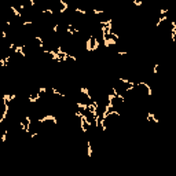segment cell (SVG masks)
Masks as SVG:
<instances>
[{
  "instance_id": "9a60e30c",
  "label": "cell",
  "mask_w": 176,
  "mask_h": 176,
  "mask_svg": "<svg viewBox=\"0 0 176 176\" xmlns=\"http://www.w3.org/2000/svg\"><path fill=\"white\" fill-rule=\"evenodd\" d=\"M87 153H88V157H92V146H91V142L87 143Z\"/></svg>"
},
{
  "instance_id": "30bf717a",
  "label": "cell",
  "mask_w": 176,
  "mask_h": 176,
  "mask_svg": "<svg viewBox=\"0 0 176 176\" xmlns=\"http://www.w3.org/2000/svg\"><path fill=\"white\" fill-rule=\"evenodd\" d=\"M11 13H13L17 18H21V17H22V13H21V11H19L18 8H15L14 6H11Z\"/></svg>"
},
{
  "instance_id": "ffe728a7",
  "label": "cell",
  "mask_w": 176,
  "mask_h": 176,
  "mask_svg": "<svg viewBox=\"0 0 176 176\" xmlns=\"http://www.w3.org/2000/svg\"><path fill=\"white\" fill-rule=\"evenodd\" d=\"M58 30H59V23H55V25L52 26V32L54 33H58Z\"/></svg>"
},
{
  "instance_id": "d4e9b609",
  "label": "cell",
  "mask_w": 176,
  "mask_h": 176,
  "mask_svg": "<svg viewBox=\"0 0 176 176\" xmlns=\"http://www.w3.org/2000/svg\"><path fill=\"white\" fill-rule=\"evenodd\" d=\"M94 14L95 15H100V14H103V11H100V10H98V8H94Z\"/></svg>"
},
{
  "instance_id": "3957f363",
  "label": "cell",
  "mask_w": 176,
  "mask_h": 176,
  "mask_svg": "<svg viewBox=\"0 0 176 176\" xmlns=\"http://www.w3.org/2000/svg\"><path fill=\"white\" fill-rule=\"evenodd\" d=\"M138 85H140V87H145V88H146V91H147V95H149V96H151V95H153V91H151V87L147 83H145V81H140V83H138V84H136V87H138Z\"/></svg>"
},
{
  "instance_id": "9c48e42d",
  "label": "cell",
  "mask_w": 176,
  "mask_h": 176,
  "mask_svg": "<svg viewBox=\"0 0 176 176\" xmlns=\"http://www.w3.org/2000/svg\"><path fill=\"white\" fill-rule=\"evenodd\" d=\"M92 37L94 36H88V40H87V43H85V48L88 52H91V50H92Z\"/></svg>"
},
{
  "instance_id": "8992f818",
  "label": "cell",
  "mask_w": 176,
  "mask_h": 176,
  "mask_svg": "<svg viewBox=\"0 0 176 176\" xmlns=\"http://www.w3.org/2000/svg\"><path fill=\"white\" fill-rule=\"evenodd\" d=\"M171 26H172V32H171V39L172 41L175 43L176 40V22H171Z\"/></svg>"
},
{
  "instance_id": "44dd1931",
  "label": "cell",
  "mask_w": 176,
  "mask_h": 176,
  "mask_svg": "<svg viewBox=\"0 0 176 176\" xmlns=\"http://www.w3.org/2000/svg\"><path fill=\"white\" fill-rule=\"evenodd\" d=\"M30 25H33V22H32V21H25V22H22V26H30Z\"/></svg>"
},
{
  "instance_id": "2e32d148",
  "label": "cell",
  "mask_w": 176,
  "mask_h": 176,
  "mask_svg": "<svg viewBox=\"0 0 176 176\" xmlns=\"http://www.w3.org/2000/svg\"><path fill=\"white\" fill-rule=\"evenodd\" d=\"M74 11H76L77 14H81V15H87V11H85V10H83V8H80V7H76Z\"/></svg>"
},
{
  "instance_id": "5bb4252c",
  "label": "cell",
  "mask_w": 176,
  "mask_h": 176,
  "mask_svg": "<svg viewBox=\"0 0 176 176\" xmlns=\"http://www.w3.org/2000/svg\"><path fill=\"white\" fill-rule=\"evenodd\" d=\"M164 21H167V15H161V17H160V19L157 21V23H155V26L158 28V26L161 25V23H162Z\"/></svg>"
},
{
  "instance_id": "52a82bcc",
  "label": "cell",
  "mask_w": 176,
  "mask_h": 176,
  "mask_svg": "<svg viewBox=\"0 0 176 176\" xmlns=\"http://www.w3.org/2000/svg\"><path fill=\"white\" fill-rule=\"evenodd\" d=\"M80 92H81L83 95H85V96H87V99H88V100H94V98H92V96H91L90 91H88V88H80Z\"/></svg>"
},
{
  "instance_id": "cb8c5ba5",
  "label": "cell",
  "mask_w": 176,
  "mask_h": 176,
  "mask_svg": "<svg viewBox=\"0 0 176 176\" xmlns=\"http://www.w3.org/2000/svg\"><path fill=\"white\" fill-rule=\"evenodd\" d=\"M7 33H8V32H7V30H3V32H1V39H7Z\"/></svg>"
},
{
  "instance_id": "e0dca14e",
  "label": "cell",
  "mask_w": 176,
  "mask_h": 176,
  "mask_svg": "<svg viewBox=\"0 0 176 176\" xmlns=\"http://www.w3.org/2000/svg\"><path fill=\"white\" fill-rule=\"evenodd\" d=\"M7 133H8V131H4V132H3V135H1V139H0V140H1V143H6V140H7Z\"/></svg>"
},
{
  "instance_id": "7a4b0ae2",
  "label": "cell",
  "mask_w": 176,
  "mask_h": 176,
  "mask_svg": "<svg viewBox=\"0 0 176 176\" xmlns=\"http://www.w3.org/2000/svg\"><path fill=\"white\" fill-rule=\"evenodd\" d=\"M103 44H105V47H110V46H114V44H117V39L107 36L106 39H103Z\"/></svg>"
},
{
  "instance_id": "ba28073f",
  "label": "cell",
  "mask_w": 176,
  "mask_h": 176,
  "mask_svg": "<svg viewBox=\"0 0 176 176\" xmlns=\"http://www.w3.org/2000/svg\"><path fill=\"white\" fill-rule=\"evenodd\" d=\"M98 48H99V40L96 37H92V50H91V52H95Z\"/></svg>"
},
{
  "instance_id": "4316f807",
  "label": "cell",
  "mask_w": 176,
  "mask_h": 176,
  "mask_svg": "<svg viewBox=\"0 0 176 176\" xmlns=\"http://www.w3.org/2000/svg\"><path fill=\"white\" fill-rule=\"evenodd\" d=\"M153 70H154V74L157 73V72H158V65H154V69H153Z\"/></svg>"
},
{
  "instance_id": "ac0fdd59",
  "label": "cell",
  "mask_w": 176,
  "mask_h": 176,
  "mask_svg": "<svg viewBox=\"0 0 176 176\" xmlns=\"http://www.w3.org/2000/svg\"><path fill=\"white\" fill-rule=\"evenodd\" d=\"M132 4L138 6V7H140L143 4V0H132Z\"/></svg>"
},
{
  "instance_id": "603a6c76",
  "label": "cell",
  "mask_w": 176,
  "mask_h": 176,
  "mask_svg": "<svg viewBox=\"0 0 176 176\" xmlns=\"http://www.w3.org/2000/svg\"><path fill=\"white\" fill-rule=\"evenodd\" d=\"M37 92H39V94H46V92H47V88H39V90H37Z\"/></svg>"
},
{
  "instance_id": "f1b7e54d",
  "label": "cell",
  "mask_w": 176,
  "mask_h": 176,
  "mask_svg": "<svg viewBox=\"0 0 176 176\" xmlns=\"http://www.w3.org/2000/svg\"><path fill=\"white\" fill-rule=\"evenodd\" d=\"M127 54H128L127 51H118V55H127Z\"/></svg>"
},
{
  "instance_id": "83f0119b",
  "label": "cell",
  "mask_w": 176,
  "mask_h": 176,
  "mask_svg": "<svg viewBox=\"0 0 176 176\" xmlns=\"http://www.w3.org/2000/svg\"><path fill=\"white\" fill-rule=\"evenodd\" d=\"M29 3H30V6H32V7H34V6H36V1H34V0H29Z\"/></svg>"
},
{
  "instance_id": "4fadbf2b",
  "label": "cell",
  "mask_w": 176,
  "mask_h": 176,
  "mask_svg": "<svg viewBox=\"0 0 176 176\" xmlns=\"http://www.w3.org/2000/svg\"><path fill=\"white\" fill-rule=\"evenodd\" d=\"M51 92H52L54 95H58V96H61V98H65V94L59 92V91L56 90V88H51Z\"/></svg>"
},
{
  "instance_id": "484cf974",
  "label": "cell",
  "mask_w": 176,
  "mask_h": 176,
  "mask_svg": "<svg viewBox=\"0 0 176 176\" xmlns=\"http://www.w3.org/2000/svg\"><path fill=\"white\" fill-rule=\"evenodd\" d=\"M23 10H25V4L21 3V4H19V11H23Z\"/></svg>"
},
{
  "instance_id": "d6986e66",
  "label": "cell",
  "mask_w": 176,
  "mask_h": 176,
  "mask_svg": "<svg viewBox=\"0 0 176 176\" xmlns=\"http://www.w3.org/2000/svg\"><path fill=\"white\" fill-rule=\"evenodd\" d=\"M19 127H21V129L23 131V132H26V124H25V121H21V122H19Z\"/></svg>"
},
{
  "instance_id": "7402d4cb",
  "label": "cell",
  "mask_w": 176,
  "mask_h": 176,
  "mask_svg": "<svg viewBox=\"0 0 176 176\" xmlns=\"http://www.w3.org/2000/svg\"><path fill=\"white\" fill-rule=\"evenodd\" d=\"M167 13H168L167 8H161L160 10V15H167Z\"/></svg>"
},
{
  "instance_id": "277c9868",
  "label": "cell",
  "mask_w": 176,
  "mask_h": 176,
  "mask_svg": "<svg viewBox=\"0 0 176 176\" xmlns=\"http://www.w3.org/2000/svg\"><path fill=\"white\" fill-rule=\"evenodd\" d=\"M39 99H41V94H39V92H36V94H30V95H29V102H30V103L37 102Z\"/></svg>"
},
{
  "instance_id": "7c38bea8",
  "label": "cell",
  "mask_w": 176,
  "mask_h": 176,
  "mask_svg": "<svg viewBox=\"0 0 176 176\" xmlns=\"http://www.w3.org/2000/svg\"><path fill=\"white\" fill-rule=\"evenodd\" d=\"M87 105H88V103H81V102H77V109H80L81 112H87Z\"/></svg>"
},
{
  "instance_id": "5b68a950",
  "label": "cell",
  "mask_w": 176,
  "mask_h": 176,
  "mask_svg": "<svg viewBox=\"0 0 176 176\" xmlns=\"http://www.w3.org/2000/svg\"><path fill=\"white\" fill-rule=\"evenodd\" d=\"M15 98H17V95H15V94H13V95L4 94V95H3V103H10L13 99H15Z\"/></svg>"
},
{
  "instance_id": "8fae6325",
  "label": "cell",
  "mask_w": 176,
  "mask_h": 176,
  "mask_svg": "<svg viewBox=\"0 0 176 176\" xmlns=\"http://www.w3.org/2000/svg\"><path fill=\"white\" fill-rule=\"evenodd\" d=\"M147 118H149L150 121H154L155 124H158V118H157V117H155V116H154V114H153L151 112H149V113H147Z\"/></svg>"
},
{
  "instance_id": "6da1fadb",
  "label": "cell",
  "mask_w": 176,
  "mask_h": 176,
  "mask_svg": "<svg viewBox=\"0 0 176 176\" xmlns=\"http://www.w3.org/2000/svg\"><path fill=\"white\" fill-rule=\"evenodd\" d=\"M47 121H51V122H54V124L58 122V121H56V117L52 116V114H47V116L41 117V118L39 120V122H40V124H44V122H47Z\"/></svg>"
}]
</instances>
